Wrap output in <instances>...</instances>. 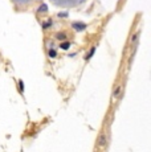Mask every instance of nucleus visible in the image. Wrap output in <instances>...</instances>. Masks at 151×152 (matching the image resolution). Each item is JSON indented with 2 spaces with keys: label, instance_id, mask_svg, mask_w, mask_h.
I'll return each instance as SVG.
<instances>
[{
  "label": "nucleus",
  "instance_id": "7",
  "mask_svg": "<svg viewBox=\"0 0 151 152\" xmlns=\"http://www.w3.org/2000/svg\"><path fill=\"white\" fill-rule=\"evenodd\" d=\"M94 52H95V48H92V50H90V53H89V56H86V61L90 60V57L94 54Z\"/></svg>",
  "mask_w": 151,
  "mask_h": 152
},
{
  "label": "nucleus",
  "instance_id": "6",
  "mask_svg": "<svg viewBox=\"0 0 151 152\" xmlns=\"http://www.w3.org/2000/svg\"><path fill=\"white\" fill-rule=\"evenodd\" d=\"M40 12H46V11H48V5H46V4H43L41 5V7H40Z\"/></svg>",
  "mask_w": 151,
  "mask_h": 152
},
{
  "label": "nucleus",
  "instance_id": "9",
  "mask_svg": "<svg viewBox=\"0 0 151 152\" xmlns=\"http://www.w3.org/2000/svg\"><path fill=\"white\" fill-rule=\"evenodd\" d=\"M19 85H20V90H21V91H24V86H23V82H21V81L19 82Z\"/></svg>",
  "mask_w": 151,
  "mask_h": 152
},
{
  "label": "nucleus",
  "instance_id": "3",
  "mask_svg": "<svg viewBox=\"0 0 151 152\" xmlns=\"http://www.w3.org/2000/svg\"><path fill=\"white\" fill-rule=\"evenodd\" d=\"M121 91H122V87H121V86H117V87H115L114 94H113V95H114V98H118V97H119Z\"/></svg>",
  "mask_w": 151,
  "mask_h": 152
},
{
  "label": "nucleus",
  "instance_id": "4",
  "mask_svg": "<svg viewBox=\"0 0 151 152\" xmlns=\"http://www.w3.org/2000/svg\"><path fill=\"white\" fill-rule=\"evenodd\" d=\"M60 48H61V49H64V50H66V49L70 48V44H69L68 41H66V42H62V44L60 45Z\"/></svg>",
  "mask_w": 151,
  "mask_h": 152
},
{
  "label": "nucleus",
  "instance_id": "5",
  "mask_svg": "<svg viewBox=\"0 0 151 152\" xmlns=\"http://www.w3.org/2000/svg\"><path fill=\"white\" fill-rule=\"evenodd\" d=\"M48 54H49V57H51V58H54V57H56V56H57V52L54 50V49H51Z\"/></svg>",
  "mask_w": 151,
  "mask_h": 152
},
{
  "label": "nucleus",
  "instance_id": "1",
  "mask_svg": "<svg viewBox=\"0 0 151 152\" xmlns=\"http://www.w3.org/2000/svg\"><path fill=\"white\" fill-rule=\"evenodd\" d=\"M98 144H100V147H106L107 144V139H106V135L105 134H101L100 136H98Z\"/></svg>",
  "mask_w": 151,
  "mask_h": 152
},
{
  "label": "nucleus",
  "instance_id": "8",
  "mask_svg": "<svg viewBox=\"0 0 151 152\" xmlns=\"http://www.w3.org/2000/svg\"><path fill=\"white\" fill-rule=\"evenodd\" d=\"M65 16H68V13H66V12H61V13H59V17H65Z\"/></svg>",
  "mask_w": 151,
  "mask_h": 152
},
{
  "label": "nucleus",
  "instance_id": "2",
  "mask_svg": "<svg viewBox=\"0 0 151 152\" xmlns=\"http://www.w3.org/2000/svg\"><path fill=\"white\" fill-rule=\"evenodd\" d=\"M72 27L74 28V31L81 32V31H84V29L86 28V24H85V23H73V24H72Z\"/></svg>",
  "mask_w": 151,
  "mask_h": 152
}]
</instances>
